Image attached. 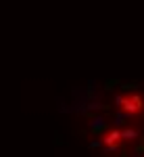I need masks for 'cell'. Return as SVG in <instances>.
<instances>
[{"label":"cell","mask_w":144,"mask_h":157,"mask_svg":"<svg viewBox=\"0 0 144 157\" xmlns=\"http://www.w3.org/2000/svg\"><path fill=\"white\" fill-rule=\"evenodd\" d=\"M121 140H123V134H121L119 130H113V132H109V134H107V138H105L107 147H113V149L119 145Z\"/></svg>","instance_id":"7a4b0ae2"},{"label":"cell","mask_w":144,"mask_h":157,"mask_svg":"<svg viewBox=\"0 0 144 157\" xmlns=\"http://www.w3.org/2000/svg\"><path fill=\"white\" fill-rule=\"evenodd\" d=\"M117 109L127 117H136L144 111V98L140 94H119L117 97Z\"/></svg>","instance_id":"6da1fadb"}]
</instances>
